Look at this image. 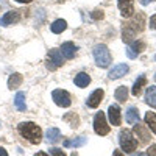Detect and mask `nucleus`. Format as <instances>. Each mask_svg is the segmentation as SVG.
Masks as SVG:
<instances>
[{
    "label": "nucleus",
    "mask_w": 156,
    "mask_h": 156,
    "mask_svg": "<svg viewBox=\"0 0 156 156\" xmlns=\"http://www.w3.org/2000/svg\"><path fill=\"white\" fill-rule=\"evenodd\" d=\"M144 25H145V17L142 12H139V14L133 19V20H129L123 25V31H122V36H123V42H131L133 41V37L140 33L142 30H144Z\"/></svg>",
    "instance_id": "1"
},
{
    "label": "nucleus",
    "mask_w": 156,
    "mask_h": 156,
    "mask_svg": "<svg viewBox=\"0 0 156 156\" xmlns=\"http://www.w3.org/2000/svg\"><path fill=\"white\" fill-rule=\"evenodd\" d=\"M17 131L19 134L27 139L28 142H31V144H39V142L42 140V131L41 128H39L36 123L33 122H22L17 125Z\"/></svg>",
    "instance_id": "2"
},
{
    "label": "nucleus",
    "mask_w": 156,
    "mask_h": 156,
    "mask_svg": "<svg viewBox=\"0 0 156 156\" xmlns=\"http://www.w3.org/2000/svg\"><path fill=\"white\" fill-rule=\"evenodd\" d=\"M94 59L97 62L98 67H108L111 64V53H109V48L103 44H98L94 47Z\"/></svg>",
    "instance_id": "3"
},
{
    "label": "nucleus",
    "mask_w": 156,
    "mask_h": 156,
    "mask_svg": "<svg viewBox=\"0 0 156 156\" xmlns=\"http://www.w3.org/2000/svg\"><path fill=\"white\" fill-rule=\"evenodd\" d=\"M119 144L125 153H133L137 148V140L133 137V134L128 129H122L119 133Z\"/></svg>",
    "instance_id": "4"
},
{
    "label": "nucleus",
    "mask_w": 156,
    "mask_h": 156,
    "mask_svg": "<svg viewBox=\"0 0 156 156\" xmlns=\"http://www.w3.org/2000/svg\"><path fill=\"white\" fill-rule=\"evenodd\" d=\"M94 131L98 134V136H106L109 133V125L106 122V117H105V112H97L95 117H94Z\"/></svg>",
    "instance_id": "5"
},
{
    "label": "nucleus",
    "mask_w": 156,
    "mask_h": 156,
    "mask_svg": "<svg viewBox=\"0 0 156 156\" xmlns=\"http://www.w3.org/2000/svg\"><path fill=\"white\" fill-rule=\"evenodd\" d=\"M51 98H53V101L61 108H69L70 103H72L70 94L64 89H55L53 92H51Z\"/></svg>",
    "instance_id": "6"
},
{
    "label": "nucleus",
    "mask_w": 156,
    "mask_h": 156,
    "mask_svg": "<svg viewBox=\"0 0 156 156\" xmlns=\"http://www.w3.org/2000/svg\"><path fill=\"white\" fill-rule=\"evenodd\" d=\"M62 66V53L58 48H51L48 51V59H47V69L55 70L56 67Z\"/></svg>",
    "instance_id": "7"
},
{
    "label": "nucleus",
    "mask_w": 156,
    "mask_h": 156,
    "mask_svg": "<svg viewBox=\"0 0 156 156\" xmlns=\"http://www.w3.org/2000/svg\"><path fill=\"white\" fill-rule=\"evenodd\" d=\"M117 6L123 17H131L134 14V0H117Z\"/></svg>",
    "instance_id": "8"
},
{
    "label": "nucleus",
    "mask_w": 156,
    "mask_h": 156,
    "mask_svg": "<svg viewBox=\"0 0 156 156\" xmlns=\"http://www.w3.org/2000/svg\"><path fill=\"white\" fill-rule=\"evenodd\" d=\"M144 48H145V44L142 42V41H133V42H129L128 47H126V56L134 59V58H137V55Z\"/></svg>",
    "instance_id": "9"
},
{
    "label": "nucleus",
    "mask_w": 156,
    "mask_h": 156,
    "mask_svg": "<svg viewBox=\"0 0 156 156\" xmlns=\"http://www.w3.org/2000/svg\"><path fill=\"white\" fill-rule=\"evenodd\" d=\"M19 20H20V11H8L0 19V25L2 27H8V25L17 23Z\"/></svg>",
    "instance_id": "10"
},
{
    "label": "nucleus",
    "mask_w": 156,
    "mask_h": 156,
    "mask_svg": "<svg viewBox=\"0 0 156 156\" xmlns=\"http://www.w3.org/2000/svg\"><path fill=\"white\" fill-rule=\"evenodd\" d=\"M108 115H109V122L114 126H119L122 123V117H120V108L119 105H111L108 108Z\"/></svg>",
    "instance_id": "11"
},
{
    "label": "nucleus",
    "mask_w": 156,
    "mask_h": 156,
    "mask_svg": "<svg viewBox=\"0 0 156 156\" xmlns=\"http://www.w3.org/2000/svg\"><path fill=\"white\" fill-rule=\"evenodd\" d=\"M103 95H105V92H103V89H95L94 92L87 97V100H86V105H87L89 108H97V106L100 105V101H101Z\"/></svg>",
    "instance_id": "12"
},
{
    "label": "nucleus",
    "mask_w": 156,
    "mask_h": 156,
    "mask_svg": "<svg viewBox=\"0 0 156 156\" xmlns=\"http://www.w3.org/2000/svg\"><path fill=\"white\" fill-rule=\"evenodd\" d=\"M128 70H129V67L126 66V64H117V66H114L109 70L108 76H109V80H117V78H122L123 75H126Z\"/></svg>",
    "instance_id": "13"
},
{
    "label": "nucleus",
    "mask_w": 156,
    "mask_h": 156,
    "mask_svg": "<svg viewBox=\"0 0 156 156\" xmlns=\"http://www.w3.org/2000/svg\"><path fill=\"white\" fill-rule=\"evenodd\" d=\"M86 142H87L86 136H78V137H73V139L64 140V147H66V148H78V147L86 145Z\"/></svg>",
    "instance_id": "14"
},
{
    "label": "nucleus",
    "mask_w": 156,
    "mask_h": 156,
    "mask_svg": "<svg viewBox=\"0 0 156 156\" xmlns=\"http://www.w3.org/2000/svg\"><path fill=\"white\" fill-rule=\"evenodd\" d=\"M134 134L140 139V142L142 144H145V142H148L150 140V133H148V129H147V126L145 125H134Z\"/></svg>",
    "instance_id": "15"
},
{
    "label": "nucleus",
    "mask_w": 156,
    "mask_h": 156,
    "mask_svg": "<svg viewBox=\"0 0 156 156\" xmlns=\"http://www.w3.org/2000/svg\"><path fill=\"white\" fill-rule=\"evenodd\" d=\"M61 53L64 58H67V59H72L76 53V45L73 42H64L61 45Z\"/></svg>",
    "instance_id": "16"
},
{
    "label": "nucleus",
    "mask_w": 156,
    "mask_h": 156,
    "mask_svg": "<svg viewBox=\"0 0 156 156\" xmlns=\"http://www.w3.org/2000/svg\"><path fill=\"white\" fill-rule=\"evenodd\" d=\"M147 84V78H145V75H140L137 80H136V83H134V86H133V89H131V94L134 95V97H137V95H140V92H142V87H144Z\"/></svg>",
    "instance_id": "17"
},
{
    "label": "nucleus",
    "mask_w": 156,
    "mask_h": 156,
    "mask_svg": "<svg viewBox=\"0 0 156 156\" xmlns=\"http://www.w3.org/2000/svg\"><path fill=\"white\" fill-rule=\"evenodd\" d=\"M126 122L129 125H134V123H139V111L134 108V106H129L128 111H126Z\"/></svg>",
    "instance_id": "18"
},
{
    "label": "nucleus",
    "mask_w": 156,
    "mask_h": 156,
    "mask_svg": "<svg viewBox=\"0 0 156 156\" xmlns=\"http://www.w3.org/2000/svg\"><path fill=\"white\" fill-rule=\"evenodd\" d=\"M66 28H67V22H66V20H62V19H58V20H55L53 23L50 25V30H51V33H55V34L62 33Z\"/></svg>",
    "instance_id": "19"
},
{
    "label": "nucleus",
    "mask_w": 156,
    "mask_h": 156,
    "mask_svg": "<svg viewBox=\"0 0 156 156\" xmlns=\"http://www.w3.org/2000/svg\"><path fill=\"white\" fill-rule=\"evenodd\" d=\"M75 84L78 86V87H86L89 83H90V76L87 75V73H84V72H80L76 76H75Z\"/></svg>",
    "instance_id": "20"
},
{
    "label": "nucleus",
    "mask_w": 156,
    "mask_h": 156,
    "mask_svg": "<svg viewBox=\"0 0 156 156\" xmlns=\"http://www.w3.org/2000/svg\"><path fill=\"white\" fill-rule=\"evenodd\" d=\"M145 101L148 103L150 106L156 108V86H150L145 92Z\"/></svg>",
    "instance_id": "21"
},
{
    "label": "nucleus",
    "mask_w": 156,
    "mask_h": 156,
    "mask_svg": "<svg viewBox=\"0 0 156 156\" xmlns=\"http://www.w3.org/2000/svg\"><path fill=\"white\" fill-rule=\"evenodd\" d=\"M22 81H23V76L20 73H12L9 76V80H8V87L9 89H16V87H19L22 84Z\"/></svg>",
    "instance_id": "22"
},
{
    "label": "nucleus",
    "mask_w": 156,
    "mask_h": 156,
    "mask_svg": "<svg viewBox=\"0 0 156 156\" xmlns=\"http://www.w3.org/2000/svg\"><path fill=\"white\" fill-rule=\"evenodd\" d=\"M114 97H115L117 101L123 103L128 98V89H126V86H119V87H117L115 92H114Z\"/></svg>",
    "instance_id": "23"
},
{
    "label": "nucleus",
    "mask_w": 156,
    "mask_h": 156,
    "mask_svg": "<svg viewBox=\"0 0 156 156\" xmlns=\"http://www.w3.org/2000/svg\"><path fill=\"white\" fill-rule=\"evenodd\" d=\"M61 137V131L58 128H48L47 131V140L50 142V144H56V142L59 140Z\"/></svg>",
    "instance_id": "24"
},
{
    "label": "nucleus",
    "mask_w": 156,
    "mask_h": 156,
    "mask_svg": "<svg viewBox=\"0 0 156 156\" xmlns=\"http://www.w3.org/2000/svg\"><path fill=\"white\" fill-rule=\"evenodd\" d=\"M64 122H67L70 128H76L78 125H80V117H78L75 112H69L64 115Z\"/></svg>",
    "instance_id": "25"
},
{
    "label": "nucleus",
    "mask_w": 156,
    "mask_h": 156,
    "mask_svg": "<svg viewBox=\"0 0 156 156\" xmlns=\"http://www.w3.org/2000/svg\"><path fill=\"white\" fill-rule=\"evenodd\" d=\"M14 105L19 111H27V105H25V94L23 92H17L14 97Z\"/></svg>",
    "instance_id": "26"
},
{
    "label": "nucleus",
    "mask_w": 156,
    "mask_h": 156,
    "mask_svg": "<svg viewBox=\"0 0 156 156\" xmlns=\"http://www.w3.org/2000/svg\"><path fill=\"white\" fill-rule=\"evenodd\" d=\"M145 123L150 126V129L156 134V114L154 112H147L145 114Z\"/></svg>",
    "instance_id": "27"
},
{
    "label": "nucleus",
    "mask_w": 156,
    "mask_h": 156,
    "mask_svg": "<svg viewBox=\"0 0 156 156\" xmlns=\"http://www.w3.org/2000/svg\"><path fill=\"white\" fill-rule=\"evenodd\" d=\"M50 154L51 156H66V153H64V150L58 148V147H53V148H50Z\"/></svg>",
    "instance_id": "28"
},
{
    "label": "nucleus",
    "mask_w": 156,
    "mask_h": 156,
    "mask_svg": "<svg viewBox=\"0 0 156 156\" xmlns=\"http://www.w3.org/2000/svg\"><path fill=\"white\" fill-rule=\"evenodd\" d=\"M147 156H156V144L150 145V148L147 150Z\"/></svg>",
    "instance_id": "29"
},
{
    "label": "nucleus",
    "mask_w": 156,
    "mask_h": 156,
    "mask_svg": "<svg viewBox=\"0 0 156 156\" xmlns=\"http://www.w3.org/2000/svg\"><path fill=\"white\" fill-rule=\"evenodd\" d=\"M150 28H153V30H156V14L150 17Z\"/></svg>",
    "instance_id": "30"
},
{
    "label": "nucleus",
    "mask_w": 156,
    "mask_h": 156,
    "mask_svg": "<svg viewBox=\"0 0 156 156\" xmlns=\"http://www.w3.org/2000/svg\"><path fill=\"white\" fill-rule=\"evenodd\" d=\"M92 17L94 19H103V11H94V14H92Z\"/></svg>",
    "instance_id": "31"
},
{
    "label": "nucleus",
    "mask_w": 156,
    "mask_h": 156,
    "mask_svg": "<svg viewBox=\"0 0 156 156\" xmlns=\"http://www.w3.org/2000/svg\"><path fill=\"white\" fill-rule=\"evenodd\" d=\"M112 156H125V154H123V151H120V150H115V151L112 153Z\"/></svg>",
    "instance_id": "32"
},
{
    "label": "nucleus",
    "mask_w": 156,
    "mask_h": 156,
    "mask_svg": "<svg viewBox=\"0 0 156 156\" xmlns=\"http://www.w3.org/2000/svg\"><path fill=\"white\" fill-rule=\"evenodd\" d=\"M0 156H8V153H6L5 148H0Z\"/></svg>",
    "instance_id": "33"
},
{
    "label": "nucleus",
    "mask_w": 156,
    "mask_h": 156,
    "mask_svg": "<svg viewBox=\"0 0 156 156\" xmlns=\"http://www.w3.org/2000/svg\"><path fill=\"white\" fill-rule=\"evenodd\" d=\"M16 2H19V3H31L33 0H16Z\"/></svg>",
    "instance_id": "34"
},
{
    "label": "nucleus",
    "mask_w": 156,
    "mask_h": 156,
    "mask_svg": "<svg viewBox=\"0 0 156 156\" xmlns=\"http://www.w3.org/2000/svg\"><path fill=\"white\" fill-rule=\"evenodd\" d=\"M34 156H48V154H47V153H44V151H37Z\"/></svg>",
    "instance_id": "35"
},
{
    "label": "nucleus",
    "mask_w": 156,
    "mask_h": 156,
    "mask_svg": "<svg viewBox=\"0 0 156 156\" xmlns=\"http://www.w3.org/2000/svg\"><path fill=\"white\" fill-rule=\"evenodd\" d=\"M150 2H153V0H140V3H142V5H148Z\"/></svg>",
    "instance_id": "36"
},
{
    "label": "nucleus",
    "mask_w": 156,
    "mask_h": 156,
    "mask_svg": "<svg viewBox=\"0 0 156 156\" xmlns=\"http://www.w3.org/2000/svg\"><path fill=\"white\" fill-rule=\"evenodd\" d=\"M133 156H147V154H145V153H134Z\"/></svg>",
    "instance_id": "37"
},
{
    "label": "nucleus",
    "mask_w": 156,
    "mask_h": 156,
    "mask_svg": "<svg viewBox=\"0 0 156 156\" xmlns=\"http://www.w3.org/2000/svg\"><path fill=\"white\" fill-rule=\"evenodd\" d=\"M70 156H78V154H76V153H75V151H73V153H72V154H70Z\"/></svg>",
    "instance_id": "38"
}]
</instances>
